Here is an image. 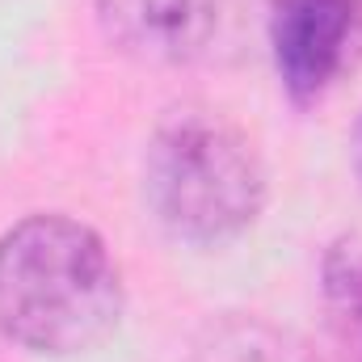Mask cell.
<instances>
[{
	"label": "cell",
	"instance_id": "obj_1",
	"mask_svg": "<svg viewBox=\"0 0 362 362\" xmlns=\"http://www.w3.org/2000/svg\"><path fill=\"white\" fill-rule=\"evenodd\" d=\"M122 316V278L89 223L30 215L0 236V333L30 354H85Z\"/></svg>",
	"mask_w": 362,
	"mask_h": 362
},
{
	"label": "cell",
	"instance_id": "obj_5",
	"mask_svg": "<svg viewBox=\"0 0 362 362\" xmlns=\"http://www.w3.org/2000/svg\"><path fill=\"white\" fill-rule=\"evenodd\" d=\"M320 308L341 362H362V236H341L325 249Z\"/></svg>",
	"mask_w": 362,
	"mask_h": 362
},
{
	"label": "cell",
	"instance_id": "obj_2",
	"mask_svg": "<svg viewBox=\"0 0 362 362\" xmlns=\"http://www.w3.org/2000/svg\"><path fill=\"white\" fill-rule=\"evenodd\" d=\"M144 198L169 236L185 245H228L266 206V165L236 122L185 110L165 118L148 139Z\"/></svg>",
	"mask_w": 362,
	"mask_h": 362
},
{
	"label": "cell",
	"instance_id": "obj_4",
	"mask_svg": "<svg viewBox=\"0 0 362 362\" xmlns=\"http://www.w3.org/2000/svg\"><path fill=\"white\" fill-rule=\"evenodd\" d=\"M358 30L346 0H274L270 47L282 89L295 101H316L341 76Z\"/></svg>",
	"mask_w": 362,
	"mask_h": 362
},
{
	"label": "cell",
	"instance_id": "obj_7",
	"mask_svg": "<svg viewBox=\"0 0 362 362\" xmlns=\"http://www.w3.org/2000/svg\"><path fill=\"white\" fill-rule=\"evenodd\" d=\"M350 165H354V177L362 181V114L354 122V131H350Z\"/></svg>",
	"mask_w": 362,
	"mask_h": 362
},
{
	"label": "cell",
	"instance_id": "obj_3",
	"mask_svg": "<svg viewBox=\"0 0 362 362\" xmlns=\"http://www.w3.org/2000/svg\"><path fill=\"white\" fill-rule=\"evenodd\" d=\"M228 8L232 0H97V21L122 55L181 68L215 47Z\"/></svg>",
	"mask_w": 362,
	"mask_h": 362
},
{
	"label": "cell",
	"instance_id": "obj_8",
	"mask_svg": "<svg viewBox=\"0 0 362 362\" xmlns=\"http://www.w3.org/2000/svg\"><path fill=\"white\" fill-rule=\"evenodd\" d=\"M346 4H350V13L358 17V25H362V0H346Z\"/></svg>",
	"mask_w": 362,
	"mask_h": 362
},
{
	"label": "cell",
	"instance_id": "obj_6",
	"mask_svg": "<svg viewBox=\"0 0 362 362\" xmlns=\"http://www.w3.org/2000/svg\"><path fill=\"white\" fill-rule=\"evenodd\" d=\"M194 362H303V354L257 316H223L202 333Z\"/></svg>",
	"mask_w": 362,
	"mask_h": 362
}]
</instances>
